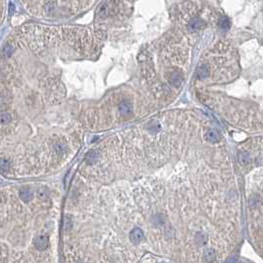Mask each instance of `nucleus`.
<instances>
[{
  "mask_svg": "<svg viewBox=\"0 0 263 263\" xmlns=\"http://www.w3.org/2000/svg\"><path fill=\"white\" fill-rule=\"evenodd\" d=\"M119 111L122 115L130 114V113H132V111H133L132 104L130 102H127V101H125V102H122L119 105Z\"/></svg>",
  "mask_w": 263,
  "mask_h": 263,
  "instance_id": "20e7f679",
  "label": "nucleus"
},
{
  "mask_svg": "<svg viewBox=\"0 0 263 263\" xmlns=\"http://www.w3.org/2000/svg\"><path fill=\"white\" fill-rule=\"evenodd\" d=\"M143 230L138 229V227H135L131 232V233H130V239H131V241L135 244H138L143 241Z\"/></svg>",
  "mask_w": 263,
  "mask_h": 263,
  "instance_id": "f257e3e1",
  "label": "nucleus"
},
{
  "mask_svg": "<svg viewBox=\"0 0 263 263\" xmlns=\"http://www.w3.org/2000/svg\"><path fill=\"white\" fill-rule=\"evenodd\" d=\"M49 245V238L45 235H39L35 239V246L39 250H45Z\"/></svg>",
  "mask_w": 263,
  "mask_h": 263,
  "instance_id": "f03ea898",
  "label": "nucleus"
},
{
  "mask_svg": "<svg viewBox=\"0 0 263 263\" xmlns=\"http://www.w3.org/2000/svg\"><path fill=\"white\" fill-rule=\"evenodd\" d=\"M154 127H152V125L150 126L149 127V130H150V131H154L155 133H156V132H158V130H159L160 127H159V125H158L157 123H154Z\"/></svg>",
  "mask_w": 263,
  "mask_h": 263,
  "instance_id": "2eb2a0df",
  "label": "nucleus"
},
{
  "mask_svg": "<svg viewBox=\"0 0 263 263\" xmlns=\"http://www.w3.org/2000/svg\"><path fill=\"white\" fill-rule=\"evenodd\" d=\"M20 197L24 202H29L33 198V194H32V191L29 188H25L20 192Z\"/></svg>",
  "mask_w": 263,
  "mask_h": 263,
  "instance_id": "423d86ee",
  "label": "nucleus"
},
{
  "mask_svg": "<svg viewBox=\"0 0 263 263\" xmlns=\"http://www.w3.org/2000/svg\"><path fill=\"white\" fill-rule=\"evenodd\" d=\"M206 137H207V140L211 141V143H217V141H219L220 138H221V135H220V133L217 131V130H209Z\"/></svg>",
  "mask_w": 263,
  "mask_h": 263,
  "instance_id": "7ed1b4c3",
  "label": "nucleus"
},
{
  "mask_svg": "<svg viewBox=\"0 0 263 263\" xmlns=\"http://www.w3.org/2000/svg\"><path fill=\"white\" fill-rule=\"evenodd\" d=\"M239 161H241V163H247L250 161V157H249V154H239Z\"/></svg>",
  "mask_w": 263,
  "mask_h": 263,
  "instance_id": "f8f14e48",
  "label": "nucleus"
},
{
  "mask_svg": "<svg viewBox=\"0 0 263 263\" xmlns=\"http://www.w3.org/2000/svg\"><path fill=\"white\" fill-rule=\"evenodd\" d=\"M8 168H9V163H8V161L5 159H2L1 160V169L3 170V171H6Z\"/></svg>",
  "mask_w": 263,
  "mask_h": 263,
  "instance_id": "4468645a",
  "label": "nucleus"
},
{
  "mask_svg": "<svg viewBox=\"0 0 263 263\" xmlns=\"http://www.w3.org/2000/svg\"><path fill=\"white\" fill-rule=\"evenodd\" d=\"M219 25H220V27H221V29H222V30H227V29L230 28V20L227 18V17H222V18H221V20H220Z\"/></svg>",
  "mask_w": 263,
  "mask_h": 263,
  "instance_id": "9d476101",
  "label": "nucleus"
},
{
  "mask_svg": "<svg viewBox=\"0 0 263 263\" xmlns=\"http://www.w3.org/2000/svg\"><path fill=\"white\" fill-rule=\"evenodd\" d=\"M208 75H209V68H208L206 65H202L200 67H198V69H197L198 78H200V79L206 78Z\"/></svg>",
  "mask_w": 263,
  "mask_h": 263,
  "instance_id": "0eeeda50",
  "label": "nucleus"
},
{
  "mask_svg": "<svg viewBox=\"0 0 263 263\" xmlns=\"http://www.w3.org/2000/svg\"><path fill=\"white\" fill-rule=\"evenodd\" d=\"M202 25H203V22H202L200 19H195L193 20V21H191V23L189 24V29L190 31L195 32L199 30V29L202 27Z\"/></svg>",
  "mask_w": 263,
  "mask_h": 263,
  "instance_id": "6e6552de",
  "label": "nucleus"
},
{
  "mask_svg": "<svg viewBox=\"0 0 263 263\" xmlns=\"http://www.w3.org/2000/svg\"><path fill=\"white\" fill-rule=\"evenodd\" d=\"M12 51H13V49L11 48V47H9V46H8V47L5 48V50H4V54H6V56H10V54H12Z\"/></svg>",
  "mask_w": 263,
  "mask_h": 263,
  "instance_id": "dca6fc26",
  "label": "nucleus"
},
{
  "mask_svg": "<svg viewBox=\"0 0 263 263\" xmlns=\"http://www.w3.org/2000/svg\"><path fill=\"white\" fill-rule=\"evenodd\" d=\"M11 121V116L8 113H2L1 114V123L5 125V124H8Z\"/></svg>",
  "mask_w": 263,
  "mask_h": 263,
  "instance_id": "9b49d317",
  "label": "nucleus"
},
{
  "mask_svg": "<svg viewBox=\"0 0 263 263\" xmlns=\"http://www.w3.org/2000/svg\"><path fill=\"white\" fill-rule=\"evenodd\" d=\"M216 257V252L215 250L212 249V248H209V249H206L204 251V259L206 261H213Z\"/></svg>",
  "mask_w": 263,
  "mask_h": 263,
  "instance_id": "1a4fd4ad",
  "label": "nucleus"
},
{
  "mask_svg": "<svg viewBox=\"0 0 263 263\" xmlns=\"http://www.w3.org/2000/svg\"><path fill=\"white\" fill-rule=\"evenodd\" d=\"M170 81H171V83L173 85L175 86H179L182 83V81H183V78H182V75L180 72H173L171 77H170Z\"/></svg>",
  "mask_w": 263,
  "mask_h": 263,
  "instance_id": "39448f33",
  "label": "nucleus"
},
{
  "mask_svg": "<svg viewBox=\"0 0 263 263\" xmlns=\"http://www.w3.org/2000/svg\"><path fill=\"white\" fill-rule=\"evenodd\" d=\"M38 197L42 199V200L45 199L47 197V190H46L45 188H41L40 190H38Z\"/></svg>",
  "mask_w": 263,
  "mask_h": 263,
  "instance_id": "ddd939ff",
  "label": "nucleus"
}]
</instances>
